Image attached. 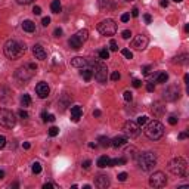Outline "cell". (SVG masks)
Segmentation results:
<instances>
[{"mask_svg":"<svg viewBox=\"0 0 189 189\" xmlns=\"http://www.w3.org/2000/svg\"><path fill=\"white\" fill-rule=\"evenodd\" d=\"M3 50H5V55L8 56L9 59H19L22 58L25 53V45L19 40H8L5 46H3Z\"/></svg>","mask_w":189,"mask_h":189,"instance_id":"cell-1","label":"cell"},{"mask_svg":"<svg viewBox=\"0 0 189 189\" xmlns=\"http://www.w3.org/2000/svg\"><path fill=\"white\" fill-rule=\"evenodd\" d=\"M145 134L151 139V140H158L163 137L164 134V126L160 121H149L145 127Z\"/></svg>","mask_w":189,"mask_h":189,"instance_id":"cell-2","label":"cell"},{"mask_svg":"<svg viewBox=\"0 0 189 189\" xmlns=\"http://www.w3.org/2000/svg\"><path fill=\"white\" fill-rule=\"evenodd\" d=\"M155 164H157V157L154 152L146 151V152H142V154L139 155V167H140L143 171H151Z\"/></svg>","mask_w":189,"mask_h":189,"instance_id":"cell-3","label":"cell"},{"mask_svg":"<svg viewBox=\"0 0 189 189\" xmlns=\"http://www.w3.org/2000/svg\"><path fill=\"white\" fill-rule=\"evenodd\" d=\"M168 168L173 174L176 176H186V168H188V164L185 161V158L182 157H177V158H173L168 164Z\"/></svg>","mask_w":189,"mask_h":189,"instance_id":"cell-4","label":"cell"},{"mask_svg":"<svg viewBox=\"0 0 189 189\" xmlns=\"http://www.w3.org/2000/svg\"><path fill=\"white\" fill-rule=\"evenodd\" d=\"M15 124H16L15 114L6 108H0V126H3L6 129H12Z\"/></svg>","mask_w":189,"mask_h":189,"instance_id":"cell-5","label":"cell"},{"mask_svg":"<svg viewBox=\"0 0 189 189\" xmlns=\"http://www.w3.org/2000/svg\"><path fill=\"white\" fill-rule=\"evenodd\" d=\"M98 31L102 35H114L117 33V24L112 19H103L98 24Z\"/></svg>","mask_w":189,"mask_h":189,"instance_id":"cell-6","label":"cell"},{"mask_svg":"<svg viewBox=\"0 0 189 189\" xmlns=\"http://www.w3.org/2000/svg\"><path fill=\"white\" fill-rule=\"evenodd\" d=\"M35 69H37V65L35 64H27V65H24V67L18 68L16 69V78H19V80H28V78H31L34 76V73H35Z\"/></svg>","mask_w":189,"mask_h":189,"instance_id":"cell-7","label":"cell"},{"mask_svg":"<svg viewBox=\"0 0 189 189\" xmlns=\"http://www.w3.org/2000/svg\"><path fill=\"white\" fill-rule=\"evenodd\" d=\"M92 71H93L95 78H96L99 83H105V81H106V77H108V68H106L105 64L96 62V64H95V69H92Z\"/></svg>","mask_w":189,"mask_h":189,"instance_id":"cell-8","label":"cell"},{"mask_svg":"<svg viewBox=\"0 0 189 189\" xmlns=\"http://www.w3.org/2000/svg\"><path fill=\"white\" fill-rule=\"evenodd\" d=\"M123 132L127 134L129 137H137V136L140 134V126H139L137 123L129 120V121L124 123V126H123Z\"/></svg>","mask_w":189,"mask_h":189,"instance_id":"cell-9","label":"cell"},{"mask_svg":"<svg viewBox=\"0 0 189 189\" xmlns=\"http://www.w3.org/2000/svg\"><path fill=\"white\" fill-rule=\"evenodd\" d=\"M149 185L154 188H163L167 185V177L163 171H155L151 177H149Z\"/></svg>","mask_w":189,"mask_h":189,"instance_id":"cell-10","label":"cell"},{"mask_svg":"<svg viewBox=\"0 0 189 189\" xmlns=\"http://www.w3.org/2000/svg\"><path fill=\"white\" fill-rule=\"evenodd\" d=\"M148 37L143 35V34H139V35H136L133 40V43H132V47H134L136 50H143L146 49V46H148Z\"/></svg>","mask_w":189,"mask_h":189,"instance_id":"cell-11","label":"cell"},{"mask_svg":"<svg viewBox=\"0 0 189 189\" xmlns=\"http://www.w3.org/2000/svg\"><path fill=\"white\" fill-rule=\"evenodd\" d=\"M35 93L39 95V98H42V99H45L49 96V93H50V89H49V86H47V83L45 81H40L37 86H35Z\"/></svg>","mask_w":189,"mask_h":189,"instance_id":"cell-12","label":"cell"},{"mask_svg":"<svg viewBox=\"0 0 189 189\" xmlns=\"http://www.w3.org/2000/svg\"><path fill=\"white\" fill-rule=\"evenodd\" d=\"M179 96H180V92H179V89L176 86H170L164 92V99L166 100H176L179 99Z\"/></svg>","mask_w":189,"mask_h":189,"instance_id":"cell-13","label":"cell"},{"mask_svg":"<svg viewBox=\"0 0 189 189\" xmlns=\"http://www.w3.org/2000/svg\"><path fill=\"white\" fill-rule=\"evenodd\" d=\"M95 186L99 188V189L108 188V186H110V179H108V176H103V174L98 176L96 180H95Z\"/></svg>","mask_w":189,"mask_h":189,"instance_id":"cell-14","label":"cell"},{"mask_svg":"<svg viewBox=\"0 0 189 189\" xmlns=\"http://www.w3.org/2000/svg\"><path fill=\"white\" fill-rule=\"evenodd\" d=\"M33 55L35 56V59L43 61V59H46V50L43 49L42 45H34L33 46Z\"/></svg>","mask_w":189,"mask_h":189,"instance_id":"cell-15","label":"cell"},{"mask_svg":"<svg viewBox=\"0 0 189 189\" xmlns=\"http://www.w3.org/2000/svg\"><path fill=\"white\" fill-rule=\"evenodd\" d=\"M81 115H83V108L80 105H76V106L71 108V121L77 123L81 118Z\"/></svg>","mask_w":189,"mask_h":189,"instance_id":"cell-16","label":"cell"},{"mask_svg":"<svg viewBox=\"0 0 189 189\" xmlns=\"http://www.w3.org/2000/svg\"><path fill=\"white\" fill-rule=\"evenodd\" d=\"M127 136H117V137H114L111 140V145L114 148H120V146H124V145L127 143Z\"/></svg>","mask_w":189,"mask_h":189,"instance_id":"cell-17","label":"cell"},{"mask_svg":"<svg viewBox=\"0 0 189 189\" xmlns=\"http://www.w3.org/2000/svg\"><path fill=\"white\" fill-rule=\"evenodd\" d=\"M86 64H87V61L84 58H81V56H76V58L71 59V65L76 68H83Z\"/></svg>","mask_w":189,"mask_h":189,"instance_id":"cell-18","label":"cell"},{"mask_svg":"<svg viewBox=\"0 0 189 189\" xmlns=\"http://www.w3.org/2000/svg\"><path fill=\"white\" fill-rule=\"evenodd\" d=\"M68 45H69V47H73L74 50H78L81 46H83V42L78 39L77 35H73L71 39H69V42H68Z\"/></svg>","mask_w":189,"mask_h":189,"instance_id":"cell-19","label":"cell"},{"mask_svg":"<svg viewBox=\"0 0 189 189\" xmlns=\"http://www.w3.org/2000/svg\"><path fill=\"white\" fill-rule=\"evenodd\" d=\"M22 30L27 31V33H34V31H35V24H34L33 21H24Z\"/></svg>","mask_w":189,"mask_h":189,"instance_id":"cell-20","label":"cell"},{"mask_svg":"<svg viewBox=\"0 0 189 189\" xmlns=\"http://www.w3.org/2000/svg\"><path fill=\"white\" fill-rule=\"evenodd\" d=\"M110 161H111V158H110L108 155L99 157V160H98V167H100V168H105V167L110 166Z\"/></svg>","mask_w":189,"mask_h":189,"instance_id":"cell-21","label":"cell"},{"mask_svg":"<svg viewBox=\"0 0 189 189\" xmlns=\"http://www.w3.org/2000/svg\"><path fill=\"white\" fill-rule=\"evenodd\" d=\"M50 9L53 13H59V12L62 11V6H61V2L59 0H53L52 3H50Z\"/></svg>","mask_w":189,"mask_h":189,"instance_id":"cell-22","label":"cell"},{"mask_svg":"<svg viewBox=\"0 0 189 189\" xmlns=\"http://www.w3.org/2000/svg\"><path fill=\"white\" fill-rule=\"evenodd\" d=\"M81 77L84 78L86 81H90L92 77H93V71H92L90 68H84V69L81 71Z\"/></svg>","mask_w":189,"mask_h":189,"instance_id":"cell-23","label":"cell"},{"mask_svg":"<svg viewBox=\"0 0 189 189\" xmlns=\"http://www.w3.org/2000/svg\"><path fill=\"white\" fill-rule=\"evenodd\" d=\"M76 35H77L78 39H80V40H81V42L84 43V42H86V40L89 39V31H87V30L84 28V30H80V31H78Z\"/></svg>","mask_w":189,"mask_h":189,"instance_id":"cell-24","label":"cell"},{"mask_svg":"<svg viewBox=\"0 0 189 189\" xmlns=\"http://www.w3.org/2000/svg\"><path fill=\"white\" fill-rule=\"evenodd\" d=\"M98 142H99L100 146H111V139L110 137H105V136H100L99 139H98Z\"/></svg>","mask_w":189,"mask_h":189,"instance_id":"cell-25","label":"cell"},{"mask_svg":"<svg viewBox=\"0 0 189 189\" xmlns=\"http://www.w3.org/2000/svg\"><path fill=\"white\" fill-rule=\"evenodd\" d=\"M123 164H126V160H124V158H115V160H111V161H110V166L108 167L123 166Z\"/></svg>","mask_w":189,"mask_h":189,"instance_id":"cell-26","label":"cell"},{"mask_svg":"<svg viewBox=\"0 0 189 189\" xmlns=\"http://www.w3.org/2000/svg\"><path fill=\"white\" fill-rule=\"evenodd\" d=\"M167 80H168V74L167 73H160L155 78V83H166Z\"/></svg>","mask_w":189,"mask_h":189,"instance_id":"cell-27","label":"cell"},{"mask_svg":"<svg viewBox=\"0 0 189 189\" xmlns=\"http://www.w3.org/2000/svg\"><path fill=\"white\" fill-rule=\"evenodd\" d=\"M21 103H22V106H30V103H31L30 95H24L22 98H21Z\"/></svg>","mask_w":189,"mask_h":189,"instance_id":"cell-28","label":"cell"},{"mask_svg":"<svg viewBox=\"0 0 189 189\" xmlns=\"http://www.w3.org/2000/svg\"><path fill=\"white\" fill-rule=\"evenodd\" d=\"M99 58L100 59H108V58H110V50H108V49H100Z\"/></svg>","mask_w":189,"mask_h":189,"instance_id":"cell-29","label":"cell"},{"mask_svg":"<svg viewBox=\"0 0 189 189\" xmlns=\"http://www.w3.org/2000/svg\"><path fill=\"white\" fill-rule=\"evenodd\" d=\"M188 55H182V56H177L176 59H174V62H177V64H186L188 62Z\"/></svg>","mask_w":189,"mask_h":189,"instance_id":"cell-30","label":"cell"},{"mask_svg":"<svg viewBox=\"0 0 189 189\" xmlns=\"http://www.w3.org/2000/svg\"><path fill=\"white\" fill-rule=\"evenodd\" d=\"M42 171V164L40 163H34L33 164V173L34 174H39Z\"/></svg>","mask_w":189,"mask_h":189,"instance_id":"cell-31","label":"cell"},{"mask_svg":"<svg viewBox=\"0 0 189 189\" xmlns=\"http://www.w3.org/2000/svg\"><path fill=\"white\" fill-rule=\"evenodd\" d=\"M58 134H59V129H58V127L53 126V127H50V129H49V136L55 137V136H58Z\"/></svg>","mask_w":189,"mask_h":189,"instance_id":"cell-32","label":"cell"},{"mask_svg":"<svg viewBox=\"0 0 189 189\" xmlns=\"http://www.w3.org/2000/svg\"><path fill=\"white\" fill-rule=\"evenodd\" d=\"M148 123V117L146 115H140V117H137V124L139 126H145Z\"/></svg>","mask_w":189,"mask_h":189,"instance_id":"cell-33","label":"cell"},{"mask_svg":"<svg viewBox=\"0 0 189 189\" xmlns=\"http://www.w3.org/2000/svg\"><path fill=\"white\" fill-rule=\"evenodd\" d=\"M121 55L126 56L127 59H132V58H133V53H132L129 49H121Z\"/></svg>","mask_w":189,"mask_h":189,"instance_id":"cell-34","label":"cell"},{"mask_svg":"<svg viewBox=\"0 0 189 189\" xmlns=\"http://www.w3.org/2000/svg\"><path fill=\"white\" fill-rule=\"evenodd\" d=\"M110 50H112V52H117V50H118L115 40H111V42H110Z\"/></svg>","mask_w":189,"mask_h":189,"instance_id":"cell-35","label":"cell"},{"mask_svg":"<svg viewBox=\"0 0 189 189\" xmlns=\"http://www.w3.org/2000/svg\"><path fill=\"white\" fill-rule=\"evenodd\" d=\"M121 35H123V39H124V40H127V39H130L132 31H130V30H124V31L121 33Z\"/></svg>","mask_w":189,"mask_h":189,"instance_id":"cell-36","label":"cell"},{"mask_svg":"<svg viewBox=\"0 0 189 189\" xmlns=\"http://www.w3.org/2000/svg\"><path fill=\"white\" fill-rule=\"evenodd\" d=\"M124 99H126V100H132V99H133V95H132V92L126 90V92H124Z\"/></svg>","mask_w":189,"mask_h":189,"instance_id":"cell-37","label":"cell"},{"mask_svg":"<svg viewBox=\"0 0 189 189\" xmlns=\"http://www.w3.org/2000/svg\"><path fill=\"white\" fill-rule=\"evenodd\" d=\"M120 77H121V76H120V73H118V71H114V73L111 74V80H114V81L120 80Z\"/></svg>","mask_w":189,"mask_h":189,"instance_id":"cell-38","label":"cell"},{"mask_svg":"<svg viewBox=\"0 0 189 189\" xmlns=\"http://www.w3.org/2000/svg\"><path fill=\"white\" fill-rule=\"evenodd\" d=\"M126 179H127V173H124V171H123V173L118 174V180H120V182H126Z\"/></svg>","mask_w":189,"mask_h":189,"instance_id":"cell-39","label":"cell"},{"mask_svg":"<svg viewBox=\"0 0 189 189\" xmlns=\"http://www.w3.org/2000/svg\"><path fill=\"white\" fill-rule=\"evenodd\" d=\"M33 13H34V15H40V13H42V8H40V6H34V8H33Z\"/></svg>","mask_w":189,"mask_h":189,"instance_id":"cell-40","label":"cell"},{"mask_svg":"<svg viewBox=\"0 0 189 189\" xmlns=\"http://www.w3.org/2000/svg\"><path fill=\"white\" fill-rule=\"evenodd\" d=\"M140 86H142V81H140V80H137V78H136V80H133V87L139 89Z\"/></svg>","mask_w":189,"mask_h":189,"instance_id":"cell-41","label":"cell"},{"mask_svg":"<svg viewBox=\"0 0 189 189\" xmlns=\"http://www.w3.org/2000/svg\"><path fill=\"white\" fill-rule=\"evenodd\" d=\"M143 19H145V22H146V24H151V21H152V18H151V15H149V13H145Z\"/></svg>","mask_w":189,"mask_h":189,"instance_id":"cell-42","label":"cell"},{"mask_svg":"<svg viewBox=\"0 0 189 189\" xmlns=\"http://www.w3.org/2000/svg\"><path fill=\"white\" fill-rule=\"evenodd\" d=\"M168 123H170V124H171V126H176V124H177V118H176V117H173V115H171V117H170V118H168Z\"/></svg>","mask_w":189,"mask_h":189,"instance_id":"cell-43","label":"cell"},{"mask_svg":"<svg viewBox=\"0 0 189 189\" xmlns=\"http://www.w3.org/2000/svg\"><path fill=\"white\" fill-rule=\"evenodd\" d=\"M42 24H43L45 27H47V25L50 24V18H49V16H45V18L42 19Z\"/></svg>","mask_w":189,"mask_h":189,"instance_id":"cell-44","label":"cell"},{"mask_svg":"<svg viewBox=\"0 0 189 189\" xmlns=\"http://www.w3.org/2000/svg\"><path fill=\"white\" fill-rule=\"evenodd\" d=\"M129 19H130V15H129V13H123V15H121V21H123V22H127Z\"/></svg>","mask_w":189,"mask_h":189,"instance_id":"cell-45","label":"cell"},{"mask_svg":"<svg viewBox=\"0 0 189 189\" xmlns=\"http://www.w3.org/2000/svg\"><path fill=\"white\" fill-rule=\"evenodd\" d=\"M146 90H148V92H154V90H155V86H154V83H148V86H146Z\"/></svg>","mask_w":189,"mask_h":189,"instance_id":"cell-46","label":"cell"},{"mask_svg":"<svg viewBox=\"0 0 189 189\" xmlns=\"http://www.w3.org/2000/svg\"><path fill=\"white\" fill-rule=\"evenodd\" d=\"M5 145H6V137L0 136V148H5Z\"/></svg>","mask_w":189,"mask_h":189,"instance_id":"cell-47","label":"cell"},{"mask_svg":"<svg viewBox=\"0 0 189 189\" xmlns=\"http://www.w3.org/2000/svg\"><path fill=\"white\" fill-rule=\"evenodd\" d=\"M19 5H30V3H33L34 0H16Z\"/></svg>","mask_w":189,"mask_h":189,"instance_id":"cell-48","label":"cell"},{"mask_svg":"<svg viewBox=\"0 0 189 189\" xmlns=\"http://www.w3.org/2000/svg\"><path fill=\"white\" fill-rule=\"evenodd\" d=\"M149 71H151V67H143L142 68V74H143V76H148Z\"/></svg>","mask_w":189,"mask_h":189,"instance_id":"cell-49","label":"cell"},{"mask_svg":"<svg viewBox=\"0 0 189 189\" xmlns=\"http://www.w3.org/2000/svg\"><path fill=\"white\" fill-rule=\"evenodd\" d=\"M19 117H21V118H28V112L21 110V111H19Z\"/></svg>","mask_w":189,"mask_h":189,"instance_id":"cell-50","label":"cell"},{"mask_svg":"<svg viewBox=\"0 0 189 189\" xmlns=\"http://www.w3.org/2000/svg\"><path fill=\"white\" fill-rule=\"evenodd\" d=\"M90 164H92V161H90V160H86V161L83 163V168H89Z\"/></svg>","mask_w":189,"mask_h":189,"instance_id":"cell-51","label":"cell"},{"mask_svg":"<svg viewBox=\"0 0 189 189\" xmlns=\"http://www.w3.org/2000/svg\"><path fill=\"white\" fill-rule=\"evenodd\" d=\"M43 188H45V189H50V188H56V185H53V183H45V185H43Z\"/></svg>","mask_w":189,"mask_h":189,"instance_id":"cell-52","label":"cell"},{"mask_svg":"<svg viewBox=\"0 0 189 189\" xmlns=\"http://www.w3.org/2000/svg\"><path fill=\"white\" fill-rule=\"evenodd\" d=\"M132 16H134V18L139 16V11H137V8H133V9H132Z\"/></svg>","mask_w":189,"mask_h":189,"instance_id":"cell-53","label":"cell"},{"mask_svg":"<svg viewBox=\"0 0 189 189\" xmlns=\"http://www.w3.org/2000/svg\"><path fill=\"white\" fill-rule=\"evenodd\" d=\"M62 35V30L61 28H56L55 30V37H61Z\"/></svg>","mask_w":189,"mask_h":189,"instance_id":"cell-54","label":"cell"},{"mask_svg":"<svg viewBox=\"0 0 189 189\" xmlns=\"http://www.w3.org/2000/svg\"><path fill=\"white\" fill-rule=\"evenodd\" d=\"M188 137V133L186 132H182V133L179 134V139H186Z\"/></svg>","mask_w":189,"mask_h":189,"instance_id":"cell-55","label":"cell"},{"mask_svg":"<svg viewBox=\"0 0 189 189\" xmlns=\"http://www.w3.org/2000/svg\"><path fill=\"white\" fill-rule=\"evenodd\" d=\"M42 120L45 123H47V112H43V114H42Z\"/></svg>","mask_w":189,"mask_h":189,"instance_id":"cell-56","label":"cell"},{"mask_svg":"<svg viewBox=\"0 0 189 189\" xmlns=\"http://www.w3.org/2000/svg\"><path fill=\"white\" fill-rule=\"evenodd\" d=\"M47 121H55V115L49 114V115H47Z\"/></svg>","mask_w":189,"mask_h":189,"instance_id":"cell-57","label":"cell"},{"mask_svg":"<svg viewBox=\"0 0 189 189\" xmlns=\"http://www.w3.org/2000/svg\"><path fill=\"white\" fill-rule=\"evenodd\" d=\"M30 146H31V145L28 143V142H25V143H22V148H24V149H30Z\"/></svg>","mask_w":189,"mask_h":189,"instance_id":"cell-58","label":"cell"},{"mask_svg":"<svg viewBox=\"0 0 189 189\" xmlns=\"http://www.w3.org/2000/svg\"><path fill=\"white\" fill-rule=\"evenodd\" d=\"M93 115H95V117H100V111L99 110H95V111H93Z\"/></svg>","mask_w":189,"mask_h":189,"instance_id":"cell-59","label":"cell"},{"mask_svg":"<svg viewBox=\"0 0 189 189\" xmlns=\"http://www.w3.org/2000/svg\"><path fill=\"white\" fill-rule=\"evenodd\" d=\"M3 177H5V171H3V170H0V180H2Z\"/></svg>","mask_w":189,"mask_h":189,"instance_id":"cell-60","label":"cell"},{"mask_svg":"<svg viewBox=\"0 0 189 189\" xmlns=\"http://www.w3.org/2000/svg\"><path fill=\"white\" fill-rule=\"evenodd\" d=\"M185 31H186V33H189V25H188V24L185 25Z\"/></svg>","mask_w":189,"mask_h":189,"instance_id":"cell-61","label":"cell"},{"mask_svg":"<svg viewBox=\"0 0 189 189\" xmlns=\"http://www.w3.org/2000/svg\"><path fill=\"white\" fill-rule=\"evenodd\" d=\"M174 2H176V3H180V2H183V0H174Z\"/></svg>","mask_w":189,"mask_h":189,"instance_id":"cell-62","label":"cell"},{"mask_svg":"<svg viewBox=\"0 0 189 189\" xmlns=\"http://www.w3.org/2000/svg\"><path fill=\"white\" fill-rule=\"evenodd\" d=\"M127 2H132V0H127Z\"/></svg>","mask_w":189,"mask_h":189,"instance_id":"cell-63","label":"cell"}]
</instances>
